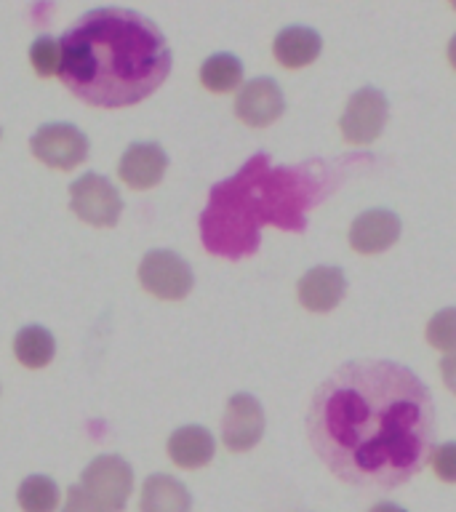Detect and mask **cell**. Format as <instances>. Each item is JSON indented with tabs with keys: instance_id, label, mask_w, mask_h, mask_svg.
Returning <instances> with one entry per match:
<instances>
[{
	"instance_id": "6da1fadb",
	"label": "cell",
	"mask_w": 456,
	"mask_h": 512,
	"mask_svg": "<svg viewBox=\"0 0 456 512\" xmlns=\"http://www.w3.org/2000/svg\"><path fill=\"white\" fill-rule=\"evenodd\" d=\"M307 435L336 478L395 488L430 462L435 403L411 368L395 360H350L315 392Z\"/></svg>"
},
{
	"instance_id": "7a4b0ae2",
	"label": "cell",
	"mask_w": 456,
	"mask_h": 512,
	"mask_svg": "<svg viewBox=\"0 0 456 512\" xmlns=\"http://www.w3.org/2000/svg\"><path fill=\"white\" fill-rule=\"evenodd\" d=\"M59 78L86 104L120 110L155 94L171 72L158 24L128 8H94L59 40Z\"/></svg>"
},
{
	"instance_id": "3957f363",
	"label": "cell",
	"mask_w": 456,
	"mask_h": 512,
	"mask_svg": "<svg viewBox=\"0 0 456 512\" xmlns=\"http://www.w3.org/2000/svg\"><path fill=\"white\" fill-rule=\"evenodd\" d=\"M307 168H275L259 152L227 182L211 190L208 208L200 216L203 246L224 259H243L259 248L264 224L304 230V211L315 195Z\"/></svg>"
},
{
	"instance_id": "277c9868",
	"label": "cell",
	"mask_w": 456,
	"mask_h": 512,
	"mask_svg": "<svg viewBox=\"0 0 456 512\" xmlns=\"http://www.w3.org/2000/svg\"><path fill=\"white\" fill-rule=\"evenodd\" d=\"M80 488L107 512H120L134 488V470L123 456L102 454L83 470Z\"/></svg>"
},
{
	"instance_id": "5b68a950",
	"label": "cell",
	"mask_w": 456,
	"mask_h": 512,
	"mask_svg": "<svg viewBox=\"0 0 456 512\" xmlns=\"http://www.w3.org/2000/svg\"><path fill=\"white\" fill-rule=\"evenodd\" d=\"M139 280H142L144 291H150L152 296L166 299V302H179L195 286L190 264L166 248L144 254L142 264H139Z\"/></svg>"
},
{
	"instance_id": "8992f818",
	"label": "cell",
	"mask_w": 456,
	"mask_h": 512,
	"mask_svg": "<svg viewBox=\"0 0 456 512\" xmlns=\"http://www.w3.org/2000/svg\"><path fill=\"white\" fill-rule=\"evenodd\" d=\"M70 208L78 219L94 224V227H112V224H118L123 200L107 176L86 174L72 182Z\"/></svg>"
},
{
	"instance_id": "52a82bcc",
	"label": "cell",
	"mask_w": 456,
	"mask_h": 512,
	"mask_svg": "<svg viewBox=\"0 0 456 512\" xmlns=\"http://www.w3.org/2000/svg\"><path fill=\"white\" fill-rule=\"evenodd\" d=\"M32 155L51 168L80 166L88 158V136L72 123H46L30 139Z\"/></svg>"
},
{
	"instance_id": "ba28073f",
	"label": "cell",
	"mask_w": 456,
	"mask_h": 512,
	"mask_svg": "<svg viewBox=\"0 0 456 512\" xmlns=\"http://www.w3.org/2000/svg\"><path fill=\"white\" fill-rule=\"evenodd\" d=\"M390 118V102L387 96L374 86L358 88L347 102L342 115V134L352 144H371L387 126Z\"/></svg>"
},
{
	"instance_id": "9c48e42d",
	"label": "cell",
	"mask_w": 456,
	"mask_h": 512,
	"mask_svg": "<svg viewBox=\"0 0 456 512\" xmlns=\"http://www.w3.org/2000/svg\"><path fill=\"white\" fill-rule=\"evenodd\" d=\"M264 435V408L262 403L248 395V392H238L227 400L222 419V440L224 446L240 454L254 448Z\"/></svg>"
},
{
	"instance_id": "30bf717a",
	"label": "cell",
	"mask_w": 456,
	"mask_h": 512,
	"mask_svg": "<svg viewBox=\"0 0 456 512\" xmlns=\"http://www.w3.org/2000/svg\"><path fill=\"white\" fill-rule=\"evenodd\" d=\"M283 110H286V99H283V91L272 78L248 80L246 86L238 91V99H235V115L246 126L254 128L275 123L283 115Z\"/></svg>"
},
{
	"instance_id": "8fae6325",
	"label": "cell",
	"mask_w": 456,
	"mask_h": 512,
	"mask_svg": "<svg viewBox=\"0 0 456 512\" xmlns=\"http://www.w3.org/2000/svg\"><path fill=\"white\" fill-rule=\"evenodd\" d=\"M168 158L158 142H134L120 158L118 174L131 190H150L163 179Z\"/></svg>"
},
{
	"instance_id": "7c38bea8",
	"label": "cell",
	"mask_w": 456,
	"mask_h": 512,
	"mask_svg": "<svg viewBox=\"0 0 456 512\" xmlns=\"http://www.w3.org/2000/svg\"><path fill=\"white\" fill-rule=\"evenodd\" d=\"M400 216L387 208H374V211H363V214L352 222L350 227V243L360 254H379L400 238Z\"/></svg>"
},
{
	"instance_id": "4fadbf2b",
	"label": "cell",
	"mask_w": 456,
	"mask_h": 512,
	"mask_svg": "<svg viewBox=\"0 0 456 512\" xmlns=\"http://www.w3.org/2000/svg\"><path fill=\"white\" fill-rule=\"evenodd\" d=\"M347 278L339 267H312L299 280V302L312 312L334 310L344 299Z\"/></svg>"
},
{
	"instance_id": "5bb4252c",
	"label": "cell",
	"mask_w": 456,
	"mask_h": 512,
	"mask_svg": "<svg viewBox=\"0 0 456 512\" xmlns=\"http://www.w3.org/2000/svg\"><path fill=\"white\" fill-rule=\"evenodd\" d=\"M214 451V435H211L206 427H200V424L179 427V430L171 432V438H168V456H171V462L179 464V467H187V470L206 467V464L214 459Z\"/></svg>"
},
{
	"instance_id": "9a60e30c",
	"label": "cell",
	"mask_w": 456,
	"mask_h": 512,
	"mask_svg": "<svg viewBox=\"0 0 456 512\" xmlns=\"http://www.w3.org/2000/svg\"><path fill=\"white\" fill-rule=\"evenodd\" d=\"M320 48H323L320 35L304 24H291L286 30H280L275 43H272L275 59L288 70H299V67L315 62L320 56Z\"/></svg>"
},
{
	"instance_id": "2e32d148",
	"label": "cell",
	"mask_w": 456,
	"mask_h": 512,
	"mask_svg": "<svg viewBox=\"0 0 456 512\" xmlns=\"http://www.w3.org/2000/svg\"><path fill=\"white\" fill-rule=\"evenodd\" d=\"M192 496L182 480L155 472L142 486V512H190Z\"/></svg>"
},
{
	"instance_id": "e0dca14e",
	"label": "cell",
	"mask_w": 456,
	"mask_h": 512,
	"mask_svg": "<svg viewBox=\"0 0 456 512\" xmlns=\"http://www.w3.org/2000/svg\"><path fill=\"white\" fill-rule=\"evenodd\" d=\"M56 342L51 331L43 326H24L14 336V355L16 360L27 368H43L54 360Z\"/></svg>"
},
{
	"instance_id": "ac0fdd59",
	"label": "cell",
	"mask_w": 456,
	"mask_h": 512,
	"mask_svg": "<svg viewBox=\"0 0 456 512\" xmlns=\"http://www.w3.org/2000/svg\"><path fill=\"white\" fill-rule=\"evenodd\" d=\"M243 80V62L235 54H214L208 56L200 67V83L214 91V94H227L235 91Z\"/></svg>"
},
{
	"instance_id": "d6986e66",
	"label": "cell",
	"mask_w": 456,
	"mask_h": 512,
	"mask_svg": "<svg viewBox=\"0 0 456 512\" xmlns=\"http://www.w3.org/2000/svg\"><path fill=\"white\" fill-rule=\"evenodd\" d=\"M16 502L24 512H54L59 507V486L46 475H30L16 491Z\"/></svg>"
},
{
	"instance_id": "ffe728a7",
	"label": "cell",
	"mask_w": 456,
	"mask_h": 512,
	"mask_svg": "<svg viewBox=\"0 0 456 512\" xmlns=\"http://www.w3.org/2000/svg\"><path fill=\"white\" fill-rule=\"evenodd\" d=\"M30 62L40 78L59 75V64H62V48H59V40L48 38V35H40L30 48Z\"/></svg>"
},
{
	"instance_id": "44dd1931",
	"label": "cell",
	"mask_w": 456,
	"mask_h": 512,
	"mask_svg": "<svg viewBox=\"0 0 456 512\" xmlns=\"http://www.w3.org/2000/svg\"><path fill=\"white\" fill-rule=\"evenodd\" d=\"M427 342L438 350H456V307H446L432 315L427 323Z\"/></svg>"
},
{
	"instance_id": "7402d4cb",
	"label": "cell",
	"mask_w": 456,
	"mask_h": 512,
	"mask_svg": "<svg viewBox=\"0 0 456 512\" xmlns=\"http://www.w3.org/2000/svg\"><path fill=\"white\" fill-rule=\"evenodd\" d=\"M432 467L440 480L456 483V443H443L432 451Z\"/></svg>"
},
{
	"instance_id": "603a6c76",
	"label": "cell",
	"mask_w": 456,
	"mask_h": 512,
	"mask_svg": "<svg viewBox=\"0 0 456 512\" xmlns=\"http://www.w3.org/2000/svg\"><path fill=\"white\" fill-rule=\"evenodd\" d=\"M62 512H107V510H104L102 504H96L94 499L83 491V488L72 486L70 491H67Z\"/></svg>"
},
{
	"instance_id": "cb8c5ba5",
	"label": "cell",
	"mask_w": 456,
	"mask_h": 512,
	"mask_svg": "<svg viewBox=\"0 0 456 512\" xmlns=\"http://www.w3.org/2000/svg\"><path fill=\"white\" fill-rule=\"evenodd\" d=\"M440 371H443V382L451 392H456V350L448 352L443 363H440Z\"/></svg>"
},
{
	"instance_id": "d4e9b609",
	"label": "cell",
	"mask_w": 456,
	"mask_h": 512,
	"mask_svg": "<svg viewBox=\"0 0 456 512\" xmlns=\"http://www.w3.org/2000/svg\"><path fill=\"white\" fill-rule=\"evenodd\" d=\"M371 512H406L400 504H392V502H379Z\"/></svg>"
},
{
	"instance_id": "484cf974",
	"label": "cell",
	"mask_w": 456,
	"mask_h": 512,
	"mask_svg": "<svg viewBox=\"0 0 456 512\" xmlns=\"http://www.w3.org/2000/svg\"><path fill=\"white\" fill-rule=\"evenodd\" d=\"M448 59H451V64L456 67V35L451 38V43H448Z\"/></svg>"
}]
</instances>
